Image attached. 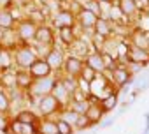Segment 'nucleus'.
Segmentation results:
<instances>
[{
  "instance_id": "1",
  "label": "nucleus",
  "mask_w": 149,
  "mask_h": 134,
  "mask_svg": "<svg viewBox=\"0 0 149 134\" xmlns=\"http://www.w3.org/2000/svg\"><path fill=\"white\" fill-rule=\"evenodd\" d=\"M37 58L39 56H37L32 44H19L13 51V65L16 69H28Z\"/></svg>"
},
{
  "instance_id": "2",
  "label": "nucleus",
  "mask_w": 149,
  "mask_h": 134,
  "mask_svg": "<svg viewBox=\"0 0 149 134\" xmlns=\"http://www.w3.org/2000/svg\"><path fill=\"white\" fill-rule=\"evenodd\" d=\"M35 109L39 113V116H53V115H58L63 108L53 94H47L35 101Z\"/></svg>"
},
{
  "instance_id": "3",
  "label": "nucleus",
  "mask_w": 149,
  "mask_h": 134,
  "mask_svg": "<svg viewBox=\"0 0 149 134\" xmlns=\"http://www.w3.org/2000/svg\"><path fill=\"white\" fill-rule=\"evenodd\" d=\"M13 30H14L16 37L19 39V42H23V44H30V42L33 41L35 30H37V23L32 21L30 18H23V20L16 21V25H14Z\"/></svg>"
},
{
  "instance_id": "4",
  "label": "nucleus",
  "mask_w": 149,
  "mask_h": 134,
  "mask_svg": "<svg viewBox=\"0 0 149 134\" xmlns=\"http://www.w3.org/2000/svg\"><path fill=\"white\" fill-rule=\"evenodd\" d=\"M54 81H56V74L53 76H47V78H37L32 81L30 88L26 90L28 95H32L33 99H39L42 95H47L53 92V87H54Z\"/></svg>"
},
{
  "instance_id": "5",
  "label": "nucleus",
  "mask_w": 149,
  "mask_h": 134,
  "mask_svg": "<svg viewBox=\"0 0 149 134\" xmlns=\"http://www.w3.org/2000/svg\"><path fill=\"white\" fill-rule=\"evenodd\" d=\"M65 56H67V55H65V51L54 44V46H51V48L47 49V53L44 55V60L49 63V67L53 69V73H54V74H60V73H61V69H63Z\"/></svg>"
},
{
  "instance_id": "6",
  "label": "nucleus",
  "mask_w": 149,
  "mask_h": 134,
  "mask_svg": "<svg viewBox=\"0 0 149 134\" xmlns=\"http://www.w3.org/2000/svg\"><path fill=\"white\" fill-rule=\"evenodd\" d=\"M33 42L46 44V46H54L56 44V32H54V28L51 25H47V23L37 25L35 35H33Z\"/></svg>"
},
{
  "instance_id": "7",
  "label": "nucleus",
  "mask_w": 149,
  "mask_h": 134,
  "mask_svg": "<svg viewBox=\"0 0 149 134\" xmlns=\"http://www.w3.org/2000/svg\"><path fill=\"white\" fill-rule=\"evenodd\" d=\"M51 27L61 28V27H76V14L68 9H58L54 14H51Z\"/></svg>"
},
{
  "instance_id": "8",
  "label": "nucleus",
  "mask_w": 149,
  "mask_h": 134,
  "mask_svg": "<svg viewBox=\"0 0 149 134\" xmlns=\"http://www.w3.org/2000/svg\"><path fill=\"white\" fill-rule=\"evenodd\" d=\"M83 67H84V58L79 56V55H67L65 56V62H63V74L67 76H74V78H77L83 71Z\"/></svg>"
},
{
  "instance_id": "9",
  "label": "nucleus",
  "mask_w": 149,
  "mask_h": 134,
  "mask_svg": "<svg viewBox=\"0 0 149 134\" xmlns=\"http://www.w3.org/2000/svg\"><path fill=\"white\" fill-rule=\"evenodd\" d=\"M111 76H112L114 87H125V85H128L133 80V74L128 71V67L125 63H121V62L111 71Z\"/></svg>"
},
{
  "instance_id": "10",
  "label": "nucleus",
  "mask_w": 149,
  "mask_h": 134,
  "mask_svg": "<svg viewBox=\"0 0 149 134\" xmlns=\"http://www.w3.org/2000/svg\"><path fill=\"white\" fill-rule=\"evenodd\" d=\"M125 62H135V63L147 65L149 63V49L137 48V46L130 44L126 48V53H125Z\"/></svg>"
},
{
  "instance_id": "11",
  "label": "nucleus",
  "mask_w": 149,
  "mask_h": 134,
  "mask_svg": "<svg viewBox=\"0 0 149 134\" xmlns=\"http://www.w3.org/2000/svg\"><path fill=\"white\" fill-rule=\"evenodd\" d=\"M28 73L32 74L33 80H37V78H47V76H53V74H54L53 69L49 67V63H47L44 58H37V60L28 67Z\"/></svg>"
},
{
  "instance_id": "12",
  "label": "nucleus",
  "mask_w": 149,
  "mask_h": 134,
  "mask_svg": "<svg viewBox=\"0 0 149 134\" xmlns=\"http://www.w3.org/2000/svg\"><path fill=\"white\" fill-rule=\"evenodd\" d=\"M97 18H98V16H97L95 13L88 11L86 7H81V9L77 11V14H76V23H77L83 30H93V25H95Z\"/></svg>"
},
{
  "instance_id": "13",
  "label": "nucleus",
  "mask_w": 149,
  "mask_h": 134,
  "mask_svg": "<svg viewBox=\"0 0 149 134\" xmlns=\"http://www.w3.org/2000/svg\"><path fill=\"white\" fill-rule=\"evenodd\" d=\"M84 65L91 67V69L95 73H98V74L105 73V63L102 60V53L97 51V49H93V51H90V53L84 55Z\"/></svg>"
},
{
  "instance_id": "14",
  "label": "nucleus",
  "mask_w": 149,
  "mask_h": 134,
  "mask_svg": "<svg viewBox=\"0 0 149 134\" xmlns=\"http://www.w3.org/2000/svg\"><path fill=\"white\" fill-rule=\"evenodd\" d=\"M112 32H114V25H112V21L107 20V18L98 16L97 21H95V25H93V34L104 37V39H111Z\"/></svg>"
},
{
  "instance_id": "15",
  "label": "nucleus",
  "mask_w": 149,
  "mask_h": 134,
  "mask_svg": "<svg viewBox=\"0 0 149 134\" xmlns=\"http://www.w3.org/2000/svg\"><path fill=\"white\" fill-rule=\"evenodd\" d=\"M56 39L65 46V48H70L77 39V34H76V27H61V28H56Z\"/></svg>"
},
{
  "instance_id": "16",
  "label": "nucleus",
  "mask_w": 149,
  "mask_h": 134,
  "mask_svg": "<svg viewBox=\"0 0 149 134\" xmlns=\"http://www.w3.org/2000/svg\"><path fill=\"white\" fill-rule=\"evenodd\" d=\"M128 37H130V44L132 46L149 49V37H147V32L144 28H133L128 34Z\"/></svg>"
},
{
  "instance_id": "17",
  "label": "nucleus",
  "mask_w": 149,
  "mask_h": 134,
  "mask_svg": "<svg viewBox=\"0 0 149 134\" xmlns=\"http://www.w3.org/2000/svg\"><path fill=\"white\" fill-rule=\"evenodd\" d=\"M51 94L56 97V101L61 104V108H67V106L70 104L72 95H70V92L61 85V81L58 80V76H56V81H54V87H53V92H51Z\"/></svg>"
},
{
  "instance_id": "18",
  "label": "nucleus",
  "mask_w": 149,
  "mask_h": 134,
  "mask_svg": "<svg viewBox=\"0 0 149 134\" xmlns=\"http://www.w3.org/2000/svg\"><path fill=\"white\" fill-rule=\"evenodd\" d=\"M84 115L90 118L91 125H97V123H100V122H102V118H104V115H105V113H104V109H102L100 102H98V101H93V102H90V104H88V108H86Z\"/></svg>"
},
{
  "instance_id": "19",
  "label": "nucleus",
  "mask_w": 149,
  "mask_h": 134,
  "mask_svg": "<svg viewBox=\"0 0 149 134\" xmlns=\"http://www.w3.org/2000/svg\"><path fill=\"white\" fill-rule=\"evenodd\" d=\"M14 69H16V67H14ZM32 81H33V78H32V74L28 73V69H16V87H18L19 90L26 92V90L30 88Z\"/></svg>"
},
{
  "instance_id": "20",
  "label": "nucleus",
  "mask_w": 149,
  "mask_h": 134,
  "mask_svg": "<svg viewBox=\"0 0 149 134\" xmlns=\"http://www.w3.org/2000/svg\"><path fill=\"white\" fill-rule=\"evenodd\" d=\"M16 120H19L21 123H39L40 116L37 111H32V109H26V108H21L19 111H16L13 115Z\"/></svg>"
},
{
  "instance_id": "21",
  "label": "nucleus",
  "mask_w": 149,
  "mask_h": 134,
  "mask_svg": "<svg viewBox=\"0 0 149 134\" xmlns=\"http://www.w3.org/2000/svg\"><path fill=\"white\" fill-rule=\"evenodd\" d=\"M37 127H39V134H58L56 120H53L49 116H40Z\"/></svg>"
},
{
  "instance_id": "22",
  "label": "nucleus",
  "mask_w": 149,
  "mask_h": 134,
  "mask_svg": "<svg viewBox=\"0 0 149 134\" xmlns=\"http://www.w3.org/2000/svg\"><path fill=\"white\" fill-rule=\"evenodd\" d=\"M100 106L104 109V113H111L116 106H118V94L116 92H111V94H105L104 97H100Z\"/></svg>"
},
{
  "instance_id": "23",
  "label": "nucleus",
  "mask_w": 149,
  "mask_h": 134,
  "mask_svg": "<svg viewBox=\"0 0 149 134\" xmlns=\"http://www.w3.org/2000/svg\"><path fill=\"white\" fill-rule=\"evenodd\" d=\"M116 6L119 7V11L123 13V16H125V18L135 16V14L139 13V9H137V6H135L133 0H118Z\"/></svg>"
},
{
  "instance_id": "24",
  "label": "nucleus",
  "mask_w": 149,
  "mask_h": 134,
  "mask_svg": "<svg viewBox=\"0 0 149 134\" xmlns=\"http://www.w3.org/2000/svg\"><path fill=\"white\" fill-rule=\"evenodd\" d=\"M16 25V20L13 18V14L9 13L7 7H2L0 9V28L4 30H13Z\"/></svg>"
},
{
  "instance_id": "25",
  "label": "nucleus",
  "mask_w": 149,
  "mask_h": 134,
  "mask_svg": "<svg viewBox=\"0 0 149 134\" xmlns=\"http://www.w3.org/2000/svg\"><path fill=\"white\" fill-rule=\"evenodd\" d=\"M97 76H98V73H95L91 67H88V65H84L83 67V71H81V74L77 76V78H81V80H84V81H88L90 85L97 80Z\"/></svg>"
},
{
  "instance_id": "26",
  "label": "nucleus",
  "mask_w": 149,
  "mask_h": 134,
  "mask_svg": "<svg viewBox=\"0 0 149 134\" xmlns=\"http://www.w3.org/2000/svg\"><path fill=\"white\" fill-rule=\"evenodd\" d=\"M56 127H58V134H74V125H70L68 122H65L63 118H56Z\"/></svg>"
},
{
  "instance_id": "27",
  "label": "nucleus",
  "mask_w": 149,
  "mask_h": 134,
  "mask_svg": "<svg viewBox=\"0 0 149 134\" xmlns=\"http://www.w3.org/2000/svg\"><path fill=\"white\" fill-rule=\"evenodd\" d=\"M90 127H93L91 122H90V118H88L84 113H81V115L77 116V122H76V125H74V129H77V130H88Z\"/></svg>"
},
{
  "instance_id": "28",
  "label": "nucleus",
  "mask_w": 149,
  "mask_h": 134,
  "mask_svg": "<svg viewBox=\"0 0 149 134\" xmlns=\"http://www.w3.org/2000/svg\"><path fill=\"white\" fill-rule=\"evenodd\" d=\"M9 122H11V115L0 111V134H9Z\"/></svg>"
},
{
  "instance_id": "29",
  "label": "nucleus",
  "mask_w": 149,
  "mask_h": 134,
  "mask_svg": "<svg viewBox=\"0 0 149 134\" xmlns=\"http://www.w3.org/2000/svg\"><path fill=\"white\" fill-rule=\"evenodd\" d=\"M97 2H100V4H116L118 0H97Z\"/></svg>"
},
{
  "instance_id": "30",
  "label": "nucleus",
  "mask_w": 149,
  "mask_h": 134,
  "mask_svg": "<svg viewBox=\"0 0 149 134\" xmlns=\"http://www.w3.org/2000/svg\"><path fill=\"white\" fill-rule=\"evenodd\" d=\"M4 32H6L4 28H0V42H2V39H4Z\"/></svg>"
},
{
  "instance_id": "31",
  "label": "nucleus",
  "mask_w": 149,
  "mask_h": 134,
  "mask_svg": "<svg viewBox=\"0 0 149 134\" xmlns=\"http://www.w3.org/2000/svg\"><path fill=\"white\" fill-rule=\"evenodd\" d=\"M0 74H2V69H0Z\"/></svg>"
},
{
  "instance_id": "32",
  "label": "nucleus",
  "mask_w": 149,
  "mask_h": 134,
  "mask_svg": "<svg viewBox=\"0 0 149 134\" xmlns=\"http://www.w3.org/2000/svg\"><path fill=\"white\" fill-rule=\"evenodd\" d=\"M0 9H2V7H0Z\"/></svg>"
}]
</instances>
